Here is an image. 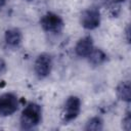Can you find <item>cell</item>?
I'll return each mask as SVG.
<instances>
[{"instance_id": "6da1fadb", "label": "cell", "mask_w": 131, "mask_h": 131, "mask_svg": "<svg viewBox=\"0 0 131 131\" xmlns=\"http://www.w3.org/2000/svg\"><path fill=\"white\" fill-rule=\"evenodd\" d=\"M42 120V108L35 102H30L24 108L20 116V129L30 130L40 124Z\"/></svg>"}, {"instance_id": "7a4b0ae2", "label": "cell", "mask_w": 131, "mask_h": 131, "mask_svg": "<svg viewBox=\"0 0 131 131\" xmlns=\"http://www.w3.org/2000/svg\"><path fill=\"white\" fill-rule=\"evenodd\" d=\"M40 25L45 32L51 34H59L64 27L62 18L54 12L45 13L40 19Z\"/></svg>"}, {"instance_id": "3957f363", "label": "cell", "mask_w": 131, "mask_h": 131, "mask_svg": "<svg viewBox=\"0 0 131 131\" xmlns=\"http://www.w3.org/2000/svg\"><path fill=\"white\" fill-rule=\"evenodd\" d=\"M80 23L87 30H94L100 25V11L97 7L92 6L85 9L80 17Z\"/></svg>"}, {"instance_id": "277c9868", "label": "cell", "mask_w": 131, "mask_h": 131, "mask_svg": "<svg viewBox=\"0 0 131 131\" xmlns=\"http://www.w3.org/2000/svg\"><path fill=\"white\" fill-rule=\"evenodd\" d=\"M52 69V57L48 53H41L37 56L34 63V71L39 79L46 78Z\"/></svg>"}, {"instance_id": "5b68a950", "label": "cell", "mask_w": 131, "mask_h": 131, "mask_svg": "<svg viewBox=\"0 0 131 131\" xmlns=\"http://www.w3.org/2000/svg\"><path fill=\"white\" fill-rule=\"evenodd\" d=\"M81 111V100L78 96H69L62 111V119L64 122H71L75 120Z\"/></svg>"}, {"instance_id": "8992f818", "label": "cell", "mask_w": 131, "mask_h": 131, "mask_svg": "<svg viewBox=\"0 0 131 131\" xmlns=\"http://www.w3.org/2000/svg\"><path fill=\"white\" fill-rule=\"evenodd\" d=\"M18 108V99L15 94L7 92L0 96V116L7 117L14 114Z\"/></svg>"}, {"instance_id": "52a82bcc", "label": "cell", "mask_w": 131, "mask_h": 131, "mask_svg": "<svg viewBox=\"0 0 131 131\" xmlns=\"http://www.w3.org/2000/svg\"><path fill=\"white\" fill-rule=\"evenodd\" d=\"M93 40L90 36H86V37H83L81 38L76 46H75V51H76V54L80 57H87L91 51L93 50Z\"/></svg>"}, {"instance_id": "ba28073f", "label": "cell", "mask_w": 131, "mask_h": 131, "mask_svg": "<svg viewBox=\"0 0 131 131\" xmlns=\"http://www.w3.org/2000/svg\"><path fill=\"white\" fill-rule=\"evenodd\" d=\"M4 40L7 45L11 47H17L21 43V40H23L21 32L16 28L9 29L4 34Z\"/></svg>"}, {"instance_id": "9c48e42d", "label": "cell", "mask_w": 131, "mask_h": 131, "mask_svg": "<svg viewBox=\"0 0 131 131\" xmlns=\"http://www.w3.org/2000/svg\"><path fill=\"white\" fill-rule=\"evenodd\" d=\"M130 82L129 81H123L121 82L117 88H116V93L119 99L125 101V102H130L131 99V90H130Z\"/></svg>"}, {"instance_id": "30bf717a", "label": "cell", "mask_w": 131, "mask_h": 131, "mask_svg": "<svg viewBox=\"0 0 131 131\" xmlns=\"http://www.w3.org/2000/svg\"><path fill=\"white\" fill-rule=\"evenodd\" d=\"M88 61L92 66H100L106 61V54L101 50V49H94L91 51V53L87 56Z\"/></svg>"}, {"instance_id": "8fae6325", "label": "cell", "mask_w": 131, "mask_h": 131, "mask_svg": "<svg viewBox=\"0 0 131 131\" xmlns=\"http://www.w3.org/2000/svg\"><path fill=\"white\" fill-rule=\"evenodd\" d=\"M103 128V122L99 117H93L87 121L85 125L86 131H100Z\"/></svg>"}, {"instance_id": "7c38bea8", "label": "cell", "mask_w": 131, "mask_h": 131, "mask_svg": "<svg viewBox=\"0 0 131 131\" xmlns=\"http://www.w3.org/2000/svg\"><path fill=\"white\" fill-rule=\"evenodd\" d=\"M122 127L126 131H129L131 129V116H130V113L129 112L126 114L125 118L122 121Z\"/></svg>"}, {"instance_id": "4fadbf2b", "label": "cell", "mask_w": 131, "mask_h": 131, "mask_svg": "<svg viewBox=\"0 0 131 131\" xmlns=\"http://www.w3.org/2000/svg\"><path fill=\"white\" fill-rule=\"evenodd\" d=\"M5 72H6V62L2 58H0V76H2Z\"/></svg>"}, {"instance_id": "5bb4252c", "label": "cell", "mask_w": 131, "mask_h": 131, "mask_svg": "<svg viewBox=\"0 0 131 131\" xmlns=\"http://www.w3.org/2000/svg\"><path fill=\"white\" fill-rule=\"evenodd\" d=\"M129 34H130V27L127 26V28H126V38H127V41H128V42H129V40H130Z\"/></svg>"}, {"instance_id": "9a60e30c", "label": "cell", "mask_w": 131, "mask_h": 131, "mask_svg": "<svg viewBox=\"0 0 131 131\" xmlns=\"http://www.w3.org/2000/svg\"><path fill=\"white\" fill-rule=\"evenodd\" d=\"M6 1L7 0H0V9L5 5V3H6Z\"/></svg>"}, {"instance_id": "2e32d148", "label": "cell", "mask_w": 131, "mask_h": 131, "mask_svg": "<svg viewBox=\"0 0 131 131\" xmlns=\"http://www.w3.org/2000/svg\"><path fill=\"white\" fill-rule=\"evenodd\" d=\"M104 1H112L113 3H115V0H104Z\"/></svg>"}, {"instance_id": "e0dca14e", "label": "cell", "mask_w": 131, "mask_h": 131, "mask_svg": "<svg viewBox=\"0 0 131 131\" xmlns=\"http://www.w3.org/2000/svg\"><path fill=\"white\" fill-rule=\"evenodd\" d=\"M29 1H31V0H29Z\"/></svg>"}]
</instances>
